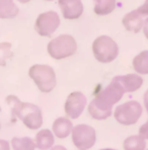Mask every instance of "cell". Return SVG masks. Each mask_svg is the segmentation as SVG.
<instances>
[{"instance_id":"obj_1","label":"cell","mask_w":148,"mask_h":150,"mask_svg":"<svg viewBox=\"0 0 148 150\" xmlns=\"http://www.w3.org/2000/svg\"><path fill=\"white\" fill-rule=\"evenodd\" d=\"M5 101L11 109L13 118L21 120L25 128L32 131L41 129L44 123L41 108L35 103L21 101L16 96L13 94L6 96Z\"/></svg>"},{"instance_id":"obj_2","label":"cell","mask_w":148,"mask_h":150,"mask_svg":"<svg viewBox=\"0 0 148 150\" xmlns=\"http://www.w3.org/2000/svg\"><path fill=\"white\" fill-rule=\"evenodd\" d=\"M28 76L34 81L38 89L43 93L53 91L57 84L55 70L46 64H35L28 69Z\"/></svg>"},{"instance_id":"obj_31","label":"cell","mask_w":148,"mask_h":150,"mask_svg":"<svg viewBox=\"0 0 148 150\" xmlns=\"http://www.w3.org/2000/svg\"><path fill=\"white\" fill-rule=\"evenodd\" d=\"M0 130H1V124H0Z\"/></svg>"},{"instance_id":"obj_6","label":"cell","mask_w":148,"mask_h":150,"mask_svg":"<svg viewBox=\"0 0 148 150\" xmlns=\"http://www.w3.org/2000/svg\"><path fill=\"white\" fill-rule=\"evenodd\" d=\"M124 94L125 92L120 85L112 79L109 85L106 87L101 86L99 89H96L93 100L103 109L113 110V107L122 100Z\"/></svg>"},{"instance_id":"obj_13","label":"cell","mask_w":148,"mask_h":150,"mask_svg":"<svg viewBox=\"0 0 148 150\" xmlns=\"http://www.w3.org/2000/svg\"><path fill=\"white\" fill-rule=\"evenodd\" d=\"M122 25L128 32L137 34V33H139L143 28L144 21H143L142 16L136 10H133V11L127 13L123 17Z\"/></svg>"},{"instance_id":"obj_15","label":"cell","mask_w":148,"mask_h":150,"mask_svg":"<svg viewBox=\"0 0 148 150\" xmlns=\"http://www.w3.org/2000/svg\"><path fill=\"white\" fill-rule=\"evenodd\" d=\"M19 8L13 0H0V19H12L18 15Z\"/></svg>"},{"instance_id":"obj_3","label":"cell","mask_w":148,"mask_h":150,"mask_svg":"<svg viewBox=\"0 0 148 150\" xmlns=\"http://www.w3.org/2000/svg\"><path fill=\"white\" fill-rule=\"evenodd\" d=\"M47 52L51 58L55 60L69 58L77 52L76 40L70 35H60L49 42Z\"/></svg>"},{"instance_id":"obj_5","label":"cell","mask_w":148,"mask_h":150,"mask_svg":"<svg viewBox=\"0 0 148 150\" xmlns=\"http://www.w3.org/2000/svg\"><path fill=\"white\" fill-rule=\"evenodd\" d=\"M143 114V108L137 100H128L117 108L113 112L115 120L123 126L135 125L141 119Z\"/></svg>"},{"instance_id":"obj_25","label":"cell","mask_w":148,"mask_h":150,"mask_svg":"<svg viewBox=\"0 0 148 150\" xmlns=\"http://www.w3.org/2000/svg\"><path fill=\"white\" fill-rule=\"evenodd\" d=\"M143 105L148 116V89L144 92V96H143Z\"/></svg>"},{"instance_id":"obj_28","label":"cell","mask_w":148,"mask_h":150,"mask_svg":"<svg viewBox=\"0 0 148 150\" xmlns=\"http://www.w3.org/2000/svg\"><path fill=\"white\" fill-rule=\"evenodd\" d=\"M18 2H21V3H28L30 1H32V0H17Z\"/></svg>"},{"instance_id":"obj_33","label":"cell","mask_w":148,"mask_h":150,"mask_svg":"<svg viewBox=\"0 0 148 150\" xmlns=\"http://www.w3.org/2000/svg\"><path fill=\"white\" fill-rule=\"evenodd\" d=\"M147 150H148V149H147Z\"/></svg>"},{"instance_id":"obj_32","label":"cell","mask_w":148,"mask_h":150,"mask_svg":"<svg viewBox=\"0 0 148 150\" xmlns=\"http://www.w3.org/2000/svg\"><path fill=\"white\" fill-rule=\"evenodd\" d=\"M0 112H1V107H0Z\"/></svg>"},{"instance_id":"obj_29","label":"cell","mask_w":148,"mask_h":150,"mask_svg":"<svg viewBox=\"0 0 148 150\" xmlns=\"http://www.w3.org/2000/svg\"><path fill=\"white\" fill-rule=\"evenodd\" d=\"M101 150H117V149H112V148H103V149H101Z\"/></svg>"},{"instance_id":"obj_18","label":"cell","mask_w":148,"mask_h":150,"mask_svg":"<svg viewBox=\"0 0 148 150\" xmlns=\"http://www.w3.org/2000/svg\"><path fill=\"white\" fill-rule=\"evenodd\" d=\"M117 6V0H93V11L98 15L112 13Z\"/></svg>"},{"instance_id":"obj_4","label":"cell","mask_w":148,"mask_h":150,"mask_svg":"<svg viewBox=\"0 0 148 150\" xmlns=\"http://www.w3.org/2000/svg\"><path fill=\"white\" fill-rule=\"evenodd\" d=\"M94 58L101 63H111L119 55V46L111 37L99 36L91 46Z\"/></svg>"},{"instance_id":"obj_10","label":"cell","mask_w":148,"mask_h":150,"mask_svg":"<svg viewBox=\"0 0 148 150\" xmlns=\"http://www.w3.org/2000/svg\"><path fill=\"white\" fill-rule=\"evenodd\" d=\"M59 7L64 18L77 19L83 13V4L81 0H58Z\"/></svg>"},{"instance_id":"obj_20","label":"cell","mask_w":148,"mask_h":150,"mask_svg":"<svg viewBox=\"0 0 148 150\" xmlns=\"http://www.w3.org/2000/svg\"><path fill=\"white\" fill-rule=\"evenodd\" d=\"M12 150H36L34 139L30 137H13L10 141Z\"/></svg>"},{"instance_id":"obj_14","label":"cell","mask_w":148,"mask_h":150,"mask_svg":"<svg viewBox=\"0 0 148 150\" xmlns=\"http://www.w3.org/2000/svg\"><path fill=\"white\" fill-rule=\"evenodd\" d=\"M37 149L50 150L55 144V136L49 129H41L34 138Z\"/></svg>"},{"instance_id":"obj_7","label":"cell","mask_w":148,"mask_h":150,"mask_svg":"<svg viewBox=\"0 0 148 150\" xmlns=\"http://www.w3.org/2000/svg\"><path fill=\"white\" fill-rule=\"evenodd\" d=\"M72 143L78 150H89L96 142V132L92 126L78 124L71 132Z\"/></svg>"},{"instance_id":"obj_21","label":"cell","mask_w":148,"mask_h":150,"mask_svg":"<svg viewBox=\"0 0 148 150\" xmlns=\"http://www.w3.org/2000/svg\"><path fill=\"white\" fill-rule=\"evenodd\" d=\"M12 45L9 42H0V67H5L8 60L12 58Z\"/></svg>"},{"instance_id":"obj_19","label":"cell","mask_w":148,"mask_h":150,"mask_svg":"<svg viewBox=\"0 0 148 150\" xmlns=\"http://www.w3.org/2000/svg\"><path fill=\"white\" fill-rule=\"evenodd\" d=\"M124 150H146V141L139 135H131L123 142Z\"/></svg>"},{"instance_id":"obj_22","label":"cell","mask_w":148,"mask_h":150,"mask_svg":"<svg viewBox=\"0 0 148 150\" xmlns=\"http://www.w3.org/2000/svg\"><path fill=\"white\" fill-rule=\"evenodd\" d=\"M138 135L140 136V137H142L145 141L146 140L148 141V121L147 122H145L143 125L140 126Z\"/></svg>"},{"instance_id":"obj_26","label":"cell","mask_w":148,"mask_h":150,"mask_svg":"<svg viewBox=\"0 0 148 150\" xmlns=\"http://www.w3.org/2000/svg\"><path fill=\"white\" fill-rule=\"evenodd\" d=\"M143 34H144L145 38L148 40V18L144 21V25H143Z\"/></svg>"},{"instance_id":"obj_12","label":"cell","mask_w":148,"mask_h":150,"mask_svg":"<svg viewBox=\"0 0 148 150\" xmlns=\"http://www.w3.org/2000/svg\"><path fill=\"white\" fill-rule=\"evenodd\" d=\"M73 127L74 126L70 119H68L67 117H60L53 122L51 131L54 134L55 138L65 139L71 135Z\"/></svg>"},{"instance_id":"obj_24","label":"cell","mask_w":148,"mask_h":150,"mask_svg":"<svg viewBox=\"0 0 148 150\" xmlns=\"http://www.w3.org/2000/svg\"><path fill=\"white\" fill-rule=\"evenodd\" d=\"M11 149V145L10 142L4 139H0V150H10Z\"/></svg>"},{"instance_id":"obj_16","label":"cell","mask_w":148,"mask_h":150,"mask_svg":"<svg viewBox=\"0 0 148 150\" xmlns=\"http://www.w3.org/2000/svg\"><path fill=\"white\" fill-rule=\"evenodd\" d=\"M87 112L90 118L98 121H103L109 119L113 115V110H107L99 107L93 100L87 105Z\"/></svg>"},{"instance_id":"obj_27","label":"cell","mask_w":148,"mask_h":150,"mask_svg":"<svg viewBox=\"0 0 148 150\" xmlns=\"http://www.w3.org/2000/svg\"><path fill=\"white\" fill-rule=\"evenodd\" d=\"M50 150H67L64 146L62 145H57V146H53Z\"/></svg>"},{"instance_id":"obj_9","label":"cell","mask_w":148,"mask_h":150,"mask_svg":"<svg viewBox=\"0 0 148 150\" xmlns=\"http://www.w3.org/2000/svg\"><path fill=\"white\" fill-rule=\"evenodd\" d=\"M87 107V98L81 91H73L67 96L64 103V112L70 120H76Z\"/></svg>"},{"instance_id":"obj_11","label":"cell","mask_w":148,"mask_h":150,"mask_svg":"<svg viewBox=\"0 0 148 150\" xmlns=\"http://www.w3.org/2000/svg\"><path fill=\"white\" fill-rule=\"evenodd\" d=\"M115 81L118 83L125 93L135 92L139 90L143 85V78L138 74H126L114 77Z\"/></svg>"},{"instance_id":"obj_23","label":"cell","mask_w":148,"mask_h":150,"mask_svg":"<svg viewBox=\"0 0 148 150\" xmlns=\"http://www.w3.org/2000/svg\"><path fill=\"white\" fill-rule=\"evenodd\" d=\"M141 16H148V0H145V2L143 3V5H141L138 9L136 10Z\"/></svg>"},{"instance_id":"obj_17","label":"cell","mask_w":148,"mask_h":150,"mask_svg":"<svg viewBox=\"0 0 148 150\" xmlns=\"http://www.w3.org/2000/svg\"><path fill=\"white\" fill-rule=\"evenodd\" d=\"M133 69L138 75L148 74V51H142L132 61Z\"/></svg>"},{"instance_id":"obj_8","label":"cell","mask_w":148,"mask_h":150,"mask_svg":"<svg viewBox=\"0 0 148 150\" xmlns=\"http://www.w3.org/2000/svg\"><path fill=\"white\" fill-rule=\"evenodd\" d=\"M61 23L60 16L56 11L41 13L35 23V30L41 37H51Z\"/></svg>"},{"instance_id":"obj_30","label":"cell","mask_w":148,"mask_h":150,"mask_svg":"<svg viewBox=\"0 0 148 150\" xmlns=\"http://www.w3.org/2000/svg\"><path fill=\"white\" fill-rule=\"evenodd\" d=\"M46 1H53V0H46Z\"/></svg>"}]
</instances>
